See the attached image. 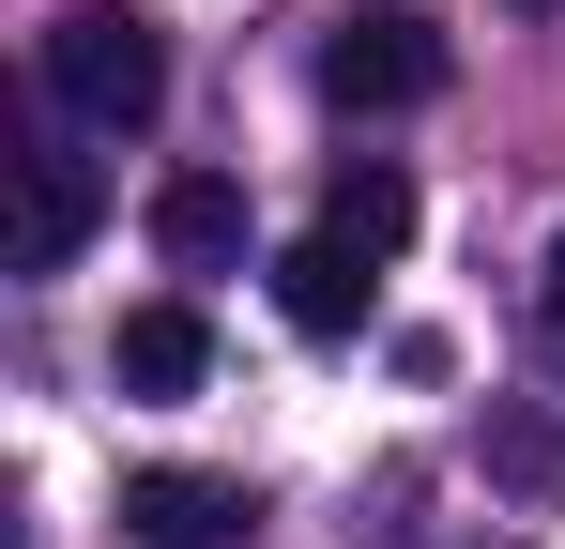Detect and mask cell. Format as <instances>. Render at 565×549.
Returning <instances> with one entry per match:
<instances>
[{
	"instance_id": "cell-9",
	"label": "cell",
	"mask_w": 565,
	"mask_h": 549,
	"mask_svg": "<svg viewBox=\"0 0 565 549\" xmlns=\"http://www.w3.org/2000/svg\"><path fill=\"white\" fill-rule=\"evenodd\" d=\"M489 473H504L520 504H551V488H565V428H551V412H520V397H489Z\"/></svg>"
},
{
	"instance_id": "cell-10",
	"label": "cell",
	"mask_w": 565,
	"mask_h": 549,
	"mask_svg": "<svg viewBox=\"0 0 565 549\" xmlns=\"http://www.w3.org/2000/svg\"><path fill=\"white\" fill-rule=\"evenodd\" d=\"M535 336H551V366H565V229H551V260H535Z\"/></svg>"
},
{
	"instance_id": "cell-1",
	"label": "cell",
	"mask_w": 565,
	"mask_h": 549,
	"mask_svg": "<svg viewBox=\"0 0 565 549\" xmlns=\"http://www.w3.org/2000/svg\"><path fill=\"white\" fill-rule=\"evenodd\" d=\"M46 92H62V122L138 138V122L169 107V31H153L138 0H77V15L46 31Z\"/></svg>"
},
{
	"instance_id": "cell-3",
	"label": "cell",
	"mask_w": 565,
	"mask_h": 549,
	"mask_svg": "<svg viewBox=\"0 0 565 549\" xmlns=\"http://www.w3.org/2000/svg\"><path fill=\"white\" fill-rule=\"evenodd\" d=\"M122 535H138V549H245V535H260V488H245V473L153 458V473H122Z\"/></svg>"
},
{
	"instance_id": "cell-2",
	"label": "cell",
	"mask_w": 565,
	"mask_h": 549,
	"mask_svg": "<svg viewBox=\"0 0 565 549\" xmlns=\"http://www.w3.org/2000/svg\"><path fill=\"white\" fill-rule=\"evenodd\" d=\"M428 92H444V31H428V15L367 0V15H337V31H321V107L382 122V107H428Z\"/></svg>"
},
{
	"instance_id": "cell-6",
	"label": "cell",
	"mask_w": 565,
	"mask_h": 549,
	"mask_svg": "<svg viewBox=\"0 0 565 549\" xmlns=\"http://www.w3.org/2000/svg\"><path fill=\"white\" fill-rule=\"evenodd\" d=\"M276 305H290V336H352V321H367V245L306 229V245L276 260Z\"/></svg>"
},
{
	"instance_id": "cell-7",
	"label": "cell",
	"mask_w": 565,
	"mask_h": 549,
	"mask_svg": "<svg viewBox=\"0 0 565 549\" xmlns=\"http://www.w3.org/2000/svg\"><path fill=\"white\" fill-rule=\"evenodd\" d=\"M107 366H122V397H199V381H214V321H199V305H138Z\"/></svg>"
},
{
	"instance_id": "cell-5",
	"label": "cell",
	"mask_w": 565,
	"mask_h": 549,
	"mask_svg": "<svg viewBox=\"0 0 565 549\" xmlns=\"http://www.w3.org/2000/svg\"><path fill=\"white\" fill-rule=\"evenodd\" d=\"M153 260H169V274H230V260H245V183H230V169L153 183Z\"/></svg>"
},
{
	"instance_id": "cell-11",
	"label": "cell",
	"mask_w": 565,
	"mask_h": 549,
	"mask_svg": "<svg viewBox=\"0 0 565 549\" xmlns=\"http://www.w3.org/2000/svg\"><path fill=\"white\" fill-rule=\"evenodd\" d=\"M520 15H551V0H520Z\"/></svg>"
},
{
	"instance_id": "cell-4",
	"label": "cell",
	"mask_w": 565,
	"mask_h": 549,
	"mask_svg": "<svg viewBox=\"0 0 565 549\" xmlns=\"http://www.w3.org/2000/svg\"><path fill=\"white\" fill-rule=\"evenodd\" d=\"M93 214H107V183L77 169V153H15V245H0V260H15V274H62L77 245H93Z\"/></svg>"
},
{
	"instance_id": "cell-8",
	"label": "cell",
	"mask_w": 565,
	"mask_h": 549,
	"mask_svg": "<svg viewBox=\"0 0 565 549\" xmlns=\"http://www.w3.org/2000/svg\"><path fill=\"white\" fill-rule=\"evenodd\" d=\"M321 229H337V245H367V260H397V245H413V169L337 153V183H321Z\"/></svg>"
}]
</instances>
